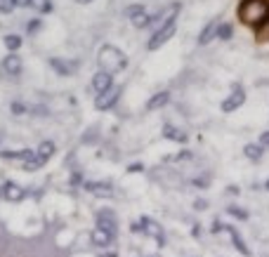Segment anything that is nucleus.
<instances>
[{
  "instance_id": "f257e3e1",
  "label": "nucleus",
  "mask_w": 269,
  "mask_h": 257,
  "mask_svg": "<svg viewBox=\"0 0 269 257\" xmlns=\"http://www.w3.org/2000/svg\"><path fill=\"white\" fill-rule=\"evenodd\" d=\"M269 5L265 0H243L239 7V19L248 26H260L262 21H267Z\"/></svg>"
},
{
  "instance_id": "f03ea898",
  "label": "nucleus",
  "mask_w": 269,
  "mask_h": 257,
  "mask_svg": "<svg viewBox=\"0 0 269 257\" xmlns=\"http://www.w3.org/2000/svg\"><path fill=\"white\" fill-rule=\"evenodd\" d=\"M97 62H99L102 71H107L111 76L118 73V71H125V66H128V57L113 45H104L99 50V54H97Z\"/></svg>"
},
{
  "instance_id": "7ed1b4c3",
  "label": "nucleus",
  "mask_w": 269,
  "mask_h": 257,
  "mask_svg": "<svg viewBox=\"0 0 269 257\" xmlns=\"http://www.w3.org/2000/svg\"><path fill=\"white\" fill-rule=\"evenodd\" d=\"M175 31H177V24L175 21H165V24H161V26L154 31V36L149 38V50H158L161 45H165V43L170 41L173 36H175Z\"/></svg>"
},
{
  "instance_id": "20e7f679",
  "label": "nucleus",
  "mask_w": 269,
  "mask_h": 257,
  "mask_svg": "<svg viewBox=\"0 0 269 257\" xmlns=\"http://www.w3.org/2000/svg\"><path fill=\"white\" fill-rule=\"evenodd\" d=\"M243 102H246V90L241 87V83H231V92H229V97L222 102V111H224V113H231V111H236V108L241 107Z\"/></svg>"
},
{
  "instance_id": "39448f33",
  "label": "nucleus",
  "mask_w": 269,
  "mask_h": 257,
  "mask_svg": "<svg viewBox=\"0 0 269 257\" xmlns=\"http://www.w3.org/2000/svg\"><path fill=\"white\" fill-rule=\"evenodd\" d=\"M94 222H97V229L107 231L109 236L116 238V234H118V222H116V215H113L111 210H99L97 217H94Z\"/></svg>"
},
{
  "instance_id": "423d86ee",
  "label": "nucleus",
  "mask_w": 269,
  "mask_h": 257,
  "mask_svg": "<svg viewBox=\"0 0 269 257\" xmlns=\"http://www.w3.org/2000/svg\"><path fill=\"white\" fill-rule=\"evenodd\" d=\"M118 97H121V87H109L107 92H102V95H97V102H94V108L97 111H109V108L113 107L116 102H118Z\"/></svg>"
},
{
  "instance_id": "0eeeda50",
  "label": "nucleus",
  "mask_w": 269,
  "mask_h": 257,
  "mask_svg": "<svg viewBox=\"0 0 269 257\" xmlns=\"http://www.w3.org/2000/svg\"><path fill=\"white\" fill-rule=\"evenodd\" d=\"M139 227H142V234H147V236H151V238H156V243L158 245H165V236H163V229H161L158 222H154V219H149V217H142Z\"/></svg>"
},
{
  "instance_id": "6e6552de",
  "label": "nucleus",
  "mask_w": 269,
  "mask_h": 257,
  "mask_svg": "<svg viewBox=\"0 0 269 257\" xmlns=\"http://www.w3.org/2000/svg\"><path fill=\"white\" fill-rule=\"evenodd\" d=\"M128 17H130L133 26H137V28H144L151 24V17H149V12L142 5H130V7H128Z\"/></svg>"
},
{
  "instance_id": "1a4fd4ad",
  "label": "nucleus",
  "mask_w": 269,
  "mask_h": 257,
  "mask_svg": "<svg viewBox=\"0 0 269 257\" xmlns=\"http://www.w3.org/2000/svg\"><path fill=\"white\" fill-rule=\"evenodd\" d=\"M50 66H52L57 73H62V76H71V73L78 71V62H73V59H62V57H52V59H50Z\"/></svg>"
},
{
  "instance_id": "9d476101",
  "label": "nucleus",
  "mask_w": 269,
  "mask_h": 257,
  "mask_svg": "<svg viewBox=\"0 0 269 257\" xmlns=\"http://www.w3.org/2000/svg\"><path fill=\"white\" fill-rule=\"evenodd\" d=\"M109 87H113V76H111V73H107V71L94 73V76H92V90H94V95L107 92Z\"/></svg>"
},
{
  "instance_id": "9b49d317",
  "label": "nucleus",
  "mask_w": 269,
  "mask_h": 257,
  "mask_svg": "<svg viewBox=\"0 0 269 257\" xmlns=\"http://www.w3.org/2000/svg\"><path fill=\"white\" fill-rule=\"evenodd\" d=\"M83 189L94 193V196H99V198L113 196V187H111L109 182H83Z\"/></svg>"
},
{
  "instance_id": "f8f14e48",
  "label": "nucleus",
  "mask_w": 269,
  "mask_h": 257,
  "mask_svg": "<svg viewBox=\"0 0 269 257\" xmlns=\"http://www.w3.org/2000/svg\"><path fill=\"white\" fill-rule=\"evenodd\" d=\"M2 196H5V201H10V203H19V201H24L26 191L22 189L19 184H14V182H7V184L2 187Z\"/></svg>"
},
{
  "instance_id": "ddd939ff",
  "label": "nucleus",
  "mask_w": 269,
  "mask_h": 257,
  "mask_svg": "<svg viewBox=\"0 0 269 257\" xmlns=\"http://www.w3.org/2000/svg\"><path fill=\"white\" fill-rule=\"evenodd\" d=\"M220 229H224L229 236H231V243H234V248H236V250H239L243 257H250V250H248V245L243 243V238L239 236V231L231 229V227H227V224H220Z\"/></svg>"
},
{
  "instance_id": "4468645a",
  "label": "nucleus",
  "mask_w": 269,
  "mask_h": 257,
  "mask_svg": "<svg viewBox=\"0 0 269 257\" xmlns=\"http://www.w3.org/2000/svg\"><path fill=\"white\" fill-rule=\"evenodd\" d=\"M2 71L10 73V76H19L22 73V59H19V54H7L2 59Z\"/></svg>"
},
{
  "instance_id": "2eb2a0df",
  "label": "nucleus",
  "mask_w": 269,
  "mask_h": 257,
  "mask_svg": "<svg viewBox=\"0 0 269 257\" xmlns=\"http://www.w3.org/2000/svg\"><path fill=\"white\" fill-rule=\"evenodd\" d=\"M163 137L165 139H170V142H179V144H184L187 142V132L184 130H179L175 125H170V123H165L163 125Z\"/></svg>"
},
{
  "instance_id": "dca6fc26",
  "label": "nucleus",
  "mask_w": 269,
  "mask_h": 257,
  "mask_svg": "<svg viewBox=\"0 0 269 257\" xmlns=\"http://www.w3.org/2000/svg\"><path fill=\"white\" fill-rule=\"evenodd\" d=\"M217 28H220V21H217V19L215 21H210V24L201 31V36H199V45H208V43L217 36Z\"/></svg>"
},
{
  "instance_id": "f3484780",
  "label": "nucleus",
  "mask_w": 269,
  "mask_h": 257,
  "mask_svg": "<svg viewBox=\"0 0 269 257\" xmlns=\"http://www.w3.org/2000/svg\"><path fill=\"white\" fill-rule=\"evenodd\" d=\"M90 241H92V245H97V248H107V245L113 241V236H109L107 231H102V229L94 227V231L90 234Z\"/></svg>"
},
{
  "instance_id": "a211bd4d",
  "label": "nucleus",
  "mask_w": 269,
  "mask_h": 257,
  "mask_svg": "<svg viewBox=\"0 0 269 257\" xmlns=\"http://www.w3.org/2000/svg\"><path fill=\"white\" fill-rule=\"evenodd\" d=\"M54 151H57V147H54L52 139H43L41 144H38V149H36V156H41V158H45V161H50L54 156Z\"/></svg>"
},
{
  "instance_id": "6ab92c4d",
  "label": "nucleus",
  "mask_w": 269,
  "mask_h": 257,
  "mask_svg": "<svg viewBox=\"0 0 269 257\" xmlns=\"http://www.w3.org/2000/svg\"><path fill=\"white\" fill-rule=\"evenodd\" d=\"M168 102H170V95H168V92H158V95H154L147 102V111H158V108H163Z\"/></svg>"
},
{
  "instance_id": "aec40b11",
  "label": "nucleus",
  "mask_w": 269,
  "mask_h": 257,
  "mask_svg": "<svg viewBox=\"0 0 269 257\" xmlns=\"http://www.w3.org/2000/svg\"><path fill=\"white\" fill-rule=\"evenodd\" d=\"M36 151L31 149H22V151H0V156L2 158H7V161H28L31 156H33Z\"/></svg>"
},
{
  "instance_id": "412c9836",
  "label": "nucleus",
  "mask_w": 269,
  "mask_h": 257,
  "mask_svg": "<svg viewBox=\"0 0 269 257\" xmlns=\"http://www.w3.org/2000/svg\"><path fill=\"white\" fill-rule=\"evenodd\" d=\"M243 153H246V158H250L253 163L262 161V153H265V147H260V144H246V149H243Z\"/></svg>"
},
{
  "instance_id": "4be33fe9",
  "label": "nucleus",
  "mask_w": 269,
  "mask_h": 257,
  "mask_svg": "<svg viewBox=\"0 0 269 257\" xmlns=\"http://www.w3.org/2000/svg\"><path fill=\"white\" fill-rule=\"evenodd\" d=\"M45 163H47L45 158H41V156H36V153H33L28 161H24V170H28V172H33V170H41Z\"/></svg>"
},
{
  "instance_id": "5701e85b",
  "label": "nucleus",
  "mask_w": 269,
  "mask_h": 257,
  "mask_svg": "<svg viewBox=\"0 0 269 257\" xmlns=\"http://www.w3.org/2000/svg\"><path fill=\"white\" fill-rule=\"evenodd\" d=\"M28 7H33V10H38V12H41V14L52 12V2H50V0H31V2H28Z\"/></svg>"
},
{
  "instance_id": "b1692460",
  "label": "nucleus",
  "mask_w": 269,
  "mask_h": 257,
  "mask_svg": "<svg viewBox=\"0 0 269 257\" xmlns=\"http://www.w3.org/2000/svg\"><path fill=\"white\" fill-rule=\"evenodd\" d=\"M5 47H7V50H10V52H17V50H19V47H22V38H19V36H14V33H10V36H5Z\"/></svg>"
},
{
  "instance_id": "393cba45",
  "label": "nucleus",
  "mask_w": 269,
  "mask_h": 257,
  "mask_svg": "<svg viewBox=\"0 0 269 257\" xmlns=\"http://www.w3.org/2000/svg\"><path fill=\"white\" fill-rule=\"evenodd\" d=\"M231 33H234L231 24H220V28H217V38H222V41H229Z\"/></svg>"
},
{
  "instance_id": "a878e982",
  "label": "nucleus",
  "mask_w": 269,
  "mask_h": 257,
  "mask_svg": "<svg viewBox=\"0 0 269 257\" xmlns=\"http://www.w3.org/2000/svg\"><path fill=\"white\" fill-rule=\"evenodd\" d=\"M14 7H17L14 0H0V14H10Z\"/></svg>"
},
{
  "instance_id": "bb28decb",
  "label": "nucleus",
  "mask_w": 269,
  "mask_h": 257,
  "mask_svg": "<svg viewBox=\"0 0 269 257\" xmlns=\"http://www.w3.org/2000/svg\"><path fill=\"white\" fill-rule=\"evenodd\" d=\"M41 26H43L41 19H31V21L26 24V31L31 33V36H33V33H38V31H41Z\"/></svg>"
},
{
  "instance_id": "cd10ccee",
  "label": "nucleus",
  "mask_w": 269,
  "mask_h": 257,
  "mask_svg": "<svg viewBox=\"0 0 269 257\" xmlns=\"http://www.w3.org/2000/svg\"><path fill=\"white\" fill-rule=\"evenodd\" d=\"M191 158V151H179V153H173V156H168L165 161H189Z\"/></svg>"
},
{
  "instance_id": "c85d7f7f",
  "label": "nucleus",
  "mask_w": 269,
  "mask_h": 257,
  "mask_svg": "<svg viewBox=\"0 0 269 257\" xmlns=\"http://www.w3.org/2000/svg\"><path fill=\"white\" fill-rule=\"evenodd\" d=\"M229 213L234 217H239V219H248V213L243 210V208H236V205H229Z\"/></svg>"
},
{
  "instance_id": "c756f323",
  "label": "nucleus",
  "mask_w": 269,
  "mask_h": 257,
  "mask_svg": "<svg viewBox=\"0 0 269 257\" xmlns=\"http://www.w3.org/2000/svg\"><path fill=\"white\" fill-rule=\"evenodd\" d=\"M24 111H26V107L22 102H12V113H24Z\"/></svg>"
},
{
  "instance_id": "7c9ffc66",
  "label": "nucleus",
  "mask_w": 269,
  "mask_h": 257,
  "mask_svg": "<svg viewBox=\"0 0 269 257\" xmlns=\"http://www.w3.org/2000/svg\"><path fill=\"white\" fill-rule=\"evenodd\" d=\"M71 184H73V187H76V184H83V175H81V172H73V175H71Z\"/></svg>"
},
{
  "instance_id": "2f4dec72",
  "label": "nucleus",
  "mask_w": 269,
  "mask_h": 257,
  "mask_svg": "<svg viewBox=\"0 0 269 257\" xmlns=\"http://www.w3.org/2000/svg\"><path fill=\"white\" fill-rule=\"evenodd\" d=\"M260 147H269V130L260 135Z\"/></svg>"
},
{
  "instance_id": "473e14b6",
  "label": "nucleus",
  "mask_w": 269,
  "mask_h": 257,
  "mask_svg": "<svg viewBox=\"0 0 269 257\" xmlns=\"http://www.w3.org/2000/svg\"><path fill=\"white\" fill-rule=\"evenodd\" d=\"M194 184H196V187H208V184H210V179H208V177H199V179H194Z\"/></svg>"
},
{
  "instance_id": "72a5a7b5",
  "label": "nucleus",
  "mask_w": 269,
  "mask_h": 257,
  "mask_svg": "<svg viewBox=\"0 0 269 257\" xmlns=\"http://www.w3.org/2000/svg\"><path fill=\"white\" fill-rule=\"evenodd\" d=\"M139 170H142V165H139V163H134V165L128 168V172H139Z\"/></svg>"
},
{
  "instance_id": "f704fd0d",
  "label": "nucleus",
  "mask_w": 269,
  "mask_h": 257,
  "mask_svg": "<svg viewBox=\"0 0 269 257\" xmlns=\"http://www.w3.org/2000/svg\"><path fill=\"white\" fill-rule=\"evenodd\" d=\"M28 2H31V0H14L17 7H28Z\"/></svg>"
},
{
  "instance_id": "c9c22d12",
  "label": "nucleus",
  "mask_w": 269,
  "mask_h": 257,
  "mask_svg": "<svg viewBox=\"0 0 269 257\" xmlns=\"http://www.w3.org/2000/svg\"><path fill=\"white\" fill-rule=\"evenodd\" d=\"M99 257H116V253H102Z\"/></svg>"
},
{
  "instance_id": "e433bc0d",
  "label": "nucleus",
  "mask_w": 269,
  "mask_h": 257,
  "mask_svg": "<svg viewBox=\"0 0 269 257\" xmlns=\"http://www.w3.org/2000/svg\"><path fill=\"white\" fill-rule=\"evenodd\" d=\"M76 2H83V5H85V2H90V0H76Z\"/></svg>"
},
{
  "instance_id": "4c0bfd02",
  "label": "nucleus",
  "mask_w": 269,
  "mask_h": 257,
  "mask_svg": "<svg viewBox=\"0 0 269 257\" xmlns=\"http://www.w3.org/2000/svg\"><path fill=\"white\" fill-rule=\"evenodd\" d=\"M267 189H269V179H267Z\"/></svg>"
},
{
  "instance_id": "58836bf2",
  "label": "nucleus",
  "mask_w": 269,
  "mask_h": 257,
  "mask_svg": "<svg viewBox=\"0 0 269 257\" xmlns=\"http://www.w3.org/2000/svg\"><path fill=\"white\" fill-rule=\"evenodd\" d=\"M149 257H156V255H149Z\"/></svg>"
}]
</instances>
